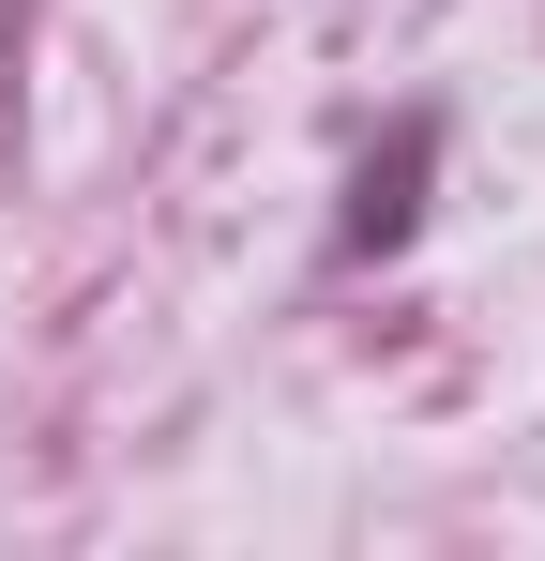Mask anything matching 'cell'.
Returning <instances> with one entry per match:
<instances>
[{
    "label": "cell",
    "instance_id": "1",
    "mask_svg": "<svg viewBox=\"0 0 545 561\" xmlns=\"http://www.w3.org/2000/svg\"><path fill=\"white\" fill-rule=\"evenodd\" d=\"M425 168H440V122H394V152L349 183V259H379V243H409V213H425Z\"/></svg>",
    "mask_w": 545,
    "mask_h": 561
}]
</instances>
